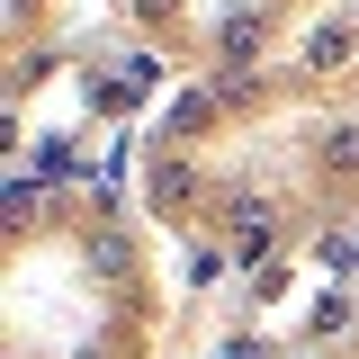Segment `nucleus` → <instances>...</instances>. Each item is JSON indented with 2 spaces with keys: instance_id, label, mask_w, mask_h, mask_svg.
Wrapping results in <instances>:
<instances>
[{
  "instance_id": "obj_6",
  "label": "nucleus",
  "mask_w": 359,
  "mask_h": 359,
  "mask_svg": "<svg viewBox=\"0 0 359 359\" xmlns=\"http://www.w3.org/2000/svg\"><path fill=\"white\" fill-rule=\"evenodd\" d=\"M63 171H72V144H63V135H45L36 153H27V180H36V189H54Z\"/></svg>"
},
{
  "instance_id": "obj_5",
  "label": "nucleus",
  "mask_w": 359,
  "mask_h": 359,
  "mask_svg": "<svg viewBox=\"0 0 359 359\" xmlns=\"http://www.w3.org/2000/svg\"><path fill=\"white\" fill-rule=\"evenodd\" d=\"M90 269H99V278H126V269H135V243H126V233H90Z\"/></svg>"
},
{
  "instance_id": "obj_7",
  "label": "nucleus",
  "mask_w": 359,
  "mask_h": 359,
  "mask_svg": "<svg viewBox=\"0 0 359 359\" xmlns=\"http://www.w3.org/2000/svg\"><path fill=\"white\" fill-rule=\"evenodd\" d=\"M314 153H323L341 180H359V126H323V144H314Z\"/></svg>"
},
{
  "instance_id": "obj_9",
  "label": "nucleus",
  "mask_w": 359,
  "mask_h": 359,
  "mask_svg": "<svg viewBox=\"0 0 359 359\" xmlns=\"http://www.w3.org/2000/svg\"><path fill=\"white\" fill-rule=\"evenodd\" d=\"M314 261L332 269V278H351V269H359V243H351V233H323V243H314Z\"/></svg>"
},
{
  "instance_id": "obj_2",
  "label": "nucleus",
  "mask_w": 359,
  "mask_h": 359,
  "mask_svg": "<svg viewBox=\"0 0 359 359\" xmlns=\"http://www.w3.org/2000/svg\"><path fill=\"white\" fill-rule=\"evenodd\" d=\"M216 126V90H180L171 117H162V144H180V135H207Z\"/></svg>"
},
{
  "instance_id": "obj_4",
  "label": "nucleus",
  "mask_w": 359,
  "mask_h": 359,
  "mask_svg": "<svg viewBox=\"0 0 359 359\" xmlns=\"http://www.w3.org/2000/svg\"><path fill=\"white\" fill-rule=\"evenodd\" d=\"M216 54H233V63H243V54H261V9H233V18L216 27Z\"/></svg>"
},
{
  "instance_id": "obj_3",
  "label": "nucleus",
  "mask_w": 359,
  "mask_h": 359,
  "mask_svg": "<svg viewBox=\"0 0 359 359\" xmlns=\"http://www.w3.org/2000/svg\"><path fill=\"white\" fill-rule=\"evenodd\" d=\"M341 63H351V27H341V18L306 27V72H341Z\"/></svg>"
},
{
  "instance_id": "obj_8",
  "label": "nucleus",
  "mask_w": 359,
  "mask_h": 359,
  "mask_svg": "<svg viewBox=\"0 0 359 359\" xmlns=\"http://www.w3.org/2000/svg\"><path fill=\"white\" fill-rule=\"evenodd\" d=\"M314 341H341V332H351V297H341V287H332V297H314V323H306Z\"/></svg>"
},
{
  "instance_id": "obj_1",
  "label": "nucleus",
  "mask_w": 359,
  "mask_h": 359,
  "mask_svg": "<svg viewBox=\"0 0 359 359\" xmlns=\"http://www.w3.org/2000/svg\"><path fill=\"white\" fill-rule=\"evenodd\" d=\"M153 207H162V216L198 207V162H189V153H162V162H153Z\"/></svg>"
}]
</instances>
